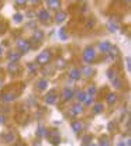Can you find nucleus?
<instances>
[{
  "instance_id": "f257e3e1",
  "label": "nucleus",
  "mask_w": 131,
  "mask_h": 146,
  "mask_svg": "<svg viewBox=\"0 0 131 146\" xmlns=\"http://www.w3.org/2000/svg\"><path fill=\"white\" fill-rule=\"evenodd\" d=\"M94 60H96V51H94L92 46L90 48H86L83 51V62L89 65V63H93Z\"/></svg>"
},
{
  "instance_id": "f03ea898",
  "label": "nucleus",
  "mask_w": 131,
  "mask_h": 146,
  "mask_svg": "<svg viewBox=\"0 0 131 146\" xmlns=\"http://www.w3.org/2000/svg\"><path fill=\"white\" fill-rule=\"evenodd\" d=\"M51 56H52V54H51L49 51H44V52H41V54L37 56L35 63H37V65H48V63L51 62Z\"/></svg>"
},
{
  "instance_id": "7ed1b4c3",
  "label": "nucleus",
  "mask_w": 131,
  "mask_h": 146,
  "mask_svg": "<svg viewBox=\"0 0 131 146\" xmlns=\"http://www.w3.org/2000/svg\"><path fill=\"white\" fill-rule=\"evenodd\" d=\"M17 48H19L20 52H28V51H31V44L28 39L20 38V39H17Z\"/></svg>"
},
{
  "instance_id": "20e7f679",
  "label": "nucleus",
  "mask_w": 131,
  "mask_h": 146,
  "mask_svg": "<svg viewBox=\"0 0 131 146\" xmlns=\"http://www.w3.org/2000/svg\"><path fill=\"white\" fill-rule=\"evenodd\" d=\"M37 17H38V20L41 21V23H51V14H49V11L48 10H39L38 11V14H37Z\"/></svg>"
},
{
  "instance_id": "39448f33",
  "label": "nucleus",
  "mask_w": 131,
  "mask_h": 146,
  "mask_svg": "<svg viewBox=\"0 0 131 146\" xmlns=\"http://www.w3.org/2000/svg\"><path fill=\"white\" fill-rule=\"evenodd\" d=\"M106 55H107V60L114 62L117 59V56H118V48L117 46H112L110 51H109V54H106Z\"/></svg>"
},
{
  "instance_id": "423d86ee",
  "label": "nucleus",
  "mask_w": 131,
  "mask_h": 146,
  "mask_svg": "<svg viewBox=\"0 0 131 146\" xmlns=\"http://www.w3.org/2000/svg\"><path fill=\"white\" fill-rule=\"evenodd\" d=\"M110 48H112V44H110L109 41H103V42L99 44V51H100L102 54H109Z\"/></svg>"
},
{
  "instance_id": "0eeeda50",
  "label": "nucleus",
  "mask_w": 131,
  "mask_h": 146,
  "mask_svg": "<svg viewBox=\"0 0 131 146\" xmlns=\"http://www.w3.org/2000/svg\"><path fill=\"white\" fill-rule=\"evenodd\" d=\"M74 94H75V93H74L72 89H68V87H66V89H63V91H62V100L69 101V100L74 97Z\"/></svg>"
},
{
  "instance_id": "6e6552de",
  "label": "nucleus",
  "mask_w": 131,
  "mask_h": 146,
  "mask_svg": "<svg viewBox=\"0 0 131 146\" xmlns=\"http://www.w3.org/2000/svg\"><path fill=\"white\" fill-rule=\"evenodd\" d=\"M80 74H82V72H80V69H78V68H74V69L69 70V77H71L72 80H75V82L80 79Z\"/></svg>"
},
{
  "instance_id": "1a4fd4ad",
  "label": "nucleus",
  "mask_w": 131,
  "mask_h": 146,
  "mask_svg": "<svg viewBox=\"0 0 131 146\" xmlns=\"http://www.w3.org/2000/svg\"><path fill=\"white\" fill-rule=\"evenodd\" d=\"M45 103H47V104H55L56 103L55 91H49L48 96H45Z\"/></svg>"
},
{
  "instance_id": "9d476101",
  "label": "nucleus",
  "mask_w": 131,
  "mask_h": 146,
  "mask_svg": "<svg viewBox=\"0 0 131 146\" xmlns=\"http://www.w3.org/2000/svg\"><path fill=\"white\" fill-rule=\"evenodd\" d=\"M20 58H21L20 51H11V52H9V59H10L11 62H19Z\"/></svg>"
},
{
  "instance_id": "9b49d317",
  "label": "nucleus",
  "mask_w": 131,
  "mask_h": 146,
  "mask_svg": "<svg viewBox=\"0 0 131 146\" xmlns=\"http://www.w3.org/2000/svg\"><path fill=\"white\" fill-rule=\"evenodd\" d=\"M0 98H1V101H4V103H11V101H14L16 96H14V94H11V93H4Z\"/></svg>"
},
{
  "instance_id": "f8f14e48",
  "label": "nucleus",
  "mask_w": 131,
  "mask_h": 146,
  "mask_svg": "<svg viewBox=\"0 0 131 146\" xmlns=\"http://www.w3.org/2000/svg\"><path fill=\"white\" fill-rule=\"evenodd\" d=\"M48 136H51V143H54V145H58L61 142V138L56 131H51V135H48Z\"/></svg>"
},
{
  "instance_id": "ddd939ff",
  "label": "nucleus",
  "mask_w": 131,
  "mask_h": 146,
  "mask_svg": "<svg viewBox=\"0 0 131 146\" xmlns=\"http://www.w3.org/2000/svg\"><path fill=\"white\" fill-rule=\"evenodd\" d=\"M83 106L82 104H76V106H74L72 107V115H75V117H78V115H80L82 112H83Z\"/></svg>"
},
{
  "instance_id": "4468645a",
  "label": "nucleus",
  "mask_w": 131,
  "mask_h": 146,
  "mask_svg": "<svg viewBox=\"0 0 131 146\" xmlns=\"http://www.w3.org/2000/svg\"><path fill=\"white\" fill-rule=\"evenodd\" d=\"M4 141H6L7 143H13V142L16 141V133H14V132H11V131H10V132H7V133L4 135Z\"/></svg>"
},
{
  "instance_id": "2eb2a0df",
  "label": "nucleus",
  "mask_w": 131,
  "mask_h": 146,
  "mask_svg": "<svg viewBox=\"0 0 131 146\" xmlns=\"http://www.w3.org/2000/svg\"><path fill=\"white\" fill-rule=\"evenodd\" d=\"M33 39H35L37 42H41L44 39V33L41 30H34V34H33Z\"/></svg>"
},
{
  "instance_id": "dca6fc26",
  "label": "nucleus",
  "mask_w": 131,
  "mask_h": 146,
  "mask_svg": "<svg viewBox=\"0 0 131 146\" xmlns=\"http://www.w3.org/2000/svg\"><path fill=\"white\" fill-rule=\"evenodd\" d=\"M72 129H74L75 133H79V132L83 129V124H82L80 121H74V122H72Z\"/></svg>"
},
{
  "instance_id": "f3484780",
  "label": "nucleus",
  "mask_w": 131,
  "mask_h": 146,
  "mask_svg": "<svg viewBox=\"0 0 131 146\" xmlns=\"http://www.w3.org/2000/svg\"><path fill=\"white\" fill-rule=\"evenodd\" d=\"M65 18H66V13L65 11H58L55 16V21L58 24H61V23H63L65 21Z\"/></svg>"
},
{
  "instance_id": "a211bd4d",
  "label": "nucleus",
  "mask_w": 131,
  "mask_h": 146,
  "mask_svg": "<svg viewBox=\"0 0 131 146\" xmlns=\"http://www.w3.org/2000/svg\"><path fill=\"white\" fill-rule=\"evenodd\" d=\"M37 135L39 136V138H48V129L45 127H39L38 128V131H37Z\"/></svg>"
},
{
  "instance_id": "6ab92c4d",
  "label": "nucleus",
  "mask_w": 131,
  "mask_h": 146,
  "mask_svg": "<svg viewBox=\"0 0 131 146\" xmlns=\"http://www.w3.org/2000/svg\"><path fill=\"white\" fill-rule=\"evenodd\" d=\"M117 103V94L116 93H110L109 96H107V104L109 106H113V104H116Z\"/></svg>"
},
{
  "instance_id": "aec40b11",
  "label": "nucleus",
  "mask_w": 131,
  "mask_h": 146,
  "mask_svg": "<svg viewBox=\"0 0 131 146\" xmlns=\"http://www.w3.org/2000/svg\"><path fill=\"white\" fill-rule=\"evenodd\" d=\"M113 82V86L117 89V90H120V89H123V80L120 79V77H114L112 80Z\"/></svg>"
},
{
  "instance_id": "412c9836",
  "label": "nucleus",
  "mask_w": 131,
  "mask_h": 146,
  "mask_svg": "<svg viewBox=\"0 0 131 146\" xmlns=\"http://www.w3.org/2000/svg\"><path fill=\"white\" fill-rule=\"evenodd\" d=\"M47 87H48V80H47V79H42V80H39V82H38V86H37L38 90L44 91Z\"/></svg>"
},
{
  "instance_id": "4be33fe9",
  "label": "nucleus",
  "mask_w": 131,
  "mask_h": 146,
  "mask_svg": "<svg viewBox=\"0 0 131 146\" xmlns=\"http://www.w3.org/2000/svg\"><path fill=\"white\" fill-rule=\"evenodd\" d=\"M48 4H49V9H51V10H59V7H61V0H52V1H49Z\"/></svg>"
},
{
  "instance_id": "5701e85b",
  "label": "nucleus",
  "mask_w": 131,
  "mask_h": 146,
  "mask_svg": "<svg viewBox=\"0 0 131 146\" xmlns=\"http://www.w3.org/2000/svg\"><path fill=\"white\" fill-rule=\"evenodd\" d=\"M86 96H88V93H86V91H78V93H76V98H78V101H79V103H83V101H85V98H86Z\"/></svg>"
},
{
  "instance_id": "b1692460",
  "label": "nucleus",
  "mask_w": 131,
  "mask_h": 146,
  "mask_svg": "<svg viewBox=\"0 0 131 146\" xmlns=\"http://www.w3.org/2000/svg\"><path fill=\"white\" fill-rule=\"evenodd\" d=\"M80 72H83V74H85L86 77H90V76L93 74V69H92V68H89V66H85Z\"/></svg>"
},
{
  "instance_id": "393cba45",
  "label": "nucleus",
  "mask_w": 131,
  "mask_h": 146,
  "mask_svg": "<svg viewBox=\"0 0 131 146\" xmlns=\"http://www.w3.org/2000/svg\"><path fill=\"white\" fill-rule=\"evenodd\" d=\"M7 69H9L10 72H17V70H19V65H17V62H10L9 66H7Z\"/></svg>"
},
{
  "instance_id": "a878e982",
  "label": "nucleus",
  "mask_w": 131,
  "mask_h": 146,
  "mask_svg": "<svg viewBox=\"0 0 131 146\" xmlns=\"http://www.w3.org/2000/svg\"><path fill=\"white\" fill-rule=\"evenodd\" d=\"M99 146H112V143H110V141H109V138H106V136H103V138L100 139V142H99Z\"/></svg>"
},
{
  "instance_id": "bb28decb",
  "label": "nucleus",
  "mask_w": 131,
  "mask_h": 146,
  "mask_svg": "<svg viewBox=\"0 0 131 146\" xmlns=\"http://www.w3.org/2000/svg\"><path fill=\"white\" fill-rule=\"evenodd\" d=\"M109 30H110V31H117V30H118V25H117L116 21H113V20L109 21Z\"/></svg>"
},
{
  "instance_id": "cd10ccee",
  "label": "nucleus",
  "mask_w": 131,
  "mask_h": 146,
  "mask_svg": "<svg viewBox=\"0 0 131 146\" xmlns=\"http://www.w3.org/2000/svg\"><path fill=\"white\" fill-rule=\"evenodd\" d=\"M38 66H39V65H37V63H28V65H27L28 70H30L31 73L37 72V70H38Z\"/></svg>"
},
{
  "instance_id": "c85d7f7f",
  "label": "nucleus",
  "mask_w": 131,
  "mask_h": 146,
  "mask_svg": "<svg viewBox=\"0 0 131 146\" xmlns=\"http://www.w3.org/2000/svg\"><path fill=\"white\" fill-rule=\"evenodd\" d=\"M93 97L94 96H86V98H85V101H83V104H85V106H92V104H93Z\"/></svg>"
},
{
  "instance_id": "c756f323",
  "label": "nucleus",
  "mask_w": 131,
  "mask_h": 146,
  "mask_svg": "<svg viewBox=\"0 0 131 146\" xmlns=\"http://www.w3.org/2000/svg\"><path fill=\"white\" fill-rule=\"evenodd\" d=\"M102 111H103V106H102V104H99V103H97V104H94V107H93L94 114H100Z\"/></svg>"
},
{
  "instance_id": "7c9ffc66",
  "label": "nucleus",
  "mask_w": 131,
  "mask_h": 146,
  "mask_svg": "<svg viewBox=\"0 0 131 146\" xmlns=\"http://www.w3.org/2000/svg\"><path fill=\"white\" fill-rule=\"evenodd\" d=\"M23 20H24V16H23V14H20V13H17V14L14 16V21H16V23H21Z\"/></svg>"
},
{
  "instance_id": "2f4dec72",
  "label": "nucleus",
  "mask_w": 131,
  "mask_h": 146,
  "mask_svg": "<svg viewBox=\"0 0 131 146\" xmlns=\"http://www.w3.org/2000/svg\"><path fill=\"white\" fill-rule=\"evenodd\" d=\"M96 94V87L94 86H90L89 89H88V96H94Z\"/></svg>"
},
{
  "instance_id": "473e14b6",
  "label": "nucleus",
  "mask_w": 131,
  "mask_h": 146,
  "mask_svg": "<svg viewBox=\"0 0 131 146\" xmlns=\"http://www.w3.org/2000/svg\"><path fill=\"white\" fill-rule=\"evenodd\" d=\"M58 62H59V63L56 65V69H62V68H65V65H66V63H65V60H63V59H59Z\"/></svg>"
},
{
  "instance_id": "72a5a7b5",
  "label": "nucleus",
  "mask_w": 131,
  "mask_h": 146,
  "mask_svg": "<svg viewBox=\"0 0 131 146\" xmlns=\"http://www.w3.org/2000/svg\"><path fill=\"white\" fill-rule=\"evenodd\" d=\"M59 35H61V38H62L63 41H66V39H68V35L65 34V30H63V28H61V30H59Z\"/></svg>"
},
{
  "instance_id": "f704fd0d",
  "label": "nucleus",
  "mask_w": 131,
  "mask_h": 146,
  "mask_svg": "<svg viewBox=\"0 0 131 146\" xmlns=\"http://www.w3.org/2000/svg\"><path fill=\"white\" fill-rule=\"evenodd\" d=\"M25 3H27V0H16L17 7H24V6H25Z\"/></svg>"
},
{
  "instance_id": "c9c22d12",
  "label": "nucleus",
  "mask_w": 131,
  "mask_h": 146,
  "mask_svg": "<svg viewBox=\"0 0 131 146\" xmlns=\"http://www.w3.org/2000/svg\"><path fill=\"white\" fill-rule=\"evenodd\" d=\"M107 76H109V79H110V80H113L114 77H117V74H116L114 70H109V72H107Z\"/></svg>"
},
{
  "instance_id": "e433bc0d",
  "label": "nucleus",
  "mask_w": 131,
  "mask_h": 146,
  "mask_svg": "<svg viewBox=\"0 0 131 146\" xmlns=\"http://www.w3.org/2000/svg\"><path fill=\"white\" fill-rule=\"evenodd\" d=\"M89 139H90L89 136H85V138H83V143H85V145H90V141H89Z\"/></svg>"
},
{
  "instance_id": "4c0bfd02",
  "label": "nucleus",
  "mask_w": 131,
  "mask_h": 146,
  "mask_svg": "<svg viewBox=\"0 0 131 146\" xmlns=\"http://www.w3.org/2000/svg\"><path fill=\"white\" fill-rule=\"evenodd\" d=\"M27 1H30V3H31V4H34V6H37V4L41 3V0H27Z\"/></svg>"
},
{
  "instance_id": "58836bf2",
  "label": "nucleus",
  "mask_w": 131,
  "mask_h": 146,
  "mask_svg": "<svg viewBox=\"0 0 131 146\" xmlns=\"http://www.w3.org/2000/svg\"><path fill=\"white\" fill-rule=\"evenodd\" d=\"M52 70H54V69H52V68H48V69H47V73H44V74H52Z\"/></svg>"
},
{
  "instance_id": "ea45409f",
  "label": "nucleus",
  "mask_w": 131,
  "mask_h": 146,
  "mask_svg": "<svg viewBox=\"0 0 131 146\" xmlns=\"http://www.w3.org/2000/svg\"><path fill=\"white\" fill-rule=\"evenodd\" d=\"M4 122H6L4 117H3V115H0V124H4Z\"/></svg>"
},
{
  "instance_id": "a19ab883",
  "label": "nucleus",
  "mask_w": 131,
  "mask_h": 146,
  "mask_svg": "<svg viewBox=\"0 0 131 146\" xmlns=\"http://www.w3.org/2000/svg\"><path fill=\"white\" fill-rule=\"evenodd\" d=\"M130 66H131V63H130V58H127V69L130 70Z\"/></svg>"
},
{
  "instance_id": "79ce46f5",
  "label": "nucleus",
  "mask_w": 131,
  "mask_h": 146,
  "mask_svg": "<svg viewBox=\"0 0 131 146\" xmlns=\"http://www.w3.org/2000/svg\"><path fill=\"white\" fill-rule=\"evenodd\" d=\"M117 146H127V145H126V142H124V141H121V142H118V145Z\"/></svg>"
},
{
  "instance_id": "37998d69",
  "label": "nucleus",
  "mask_w": 131,
  "mask_h": 146,
  "mask_svg": "<svg viewBox=\"0 0 131 146\" xmlns=\"http://www.w3.org/2000/svg\"><path fill=\"white\" fill-rule=\"evenodd\" d=\"M3 54V48H1V46H0V55Z\"/></svg>"
},
{
  "instance_id": "c03bdc74",
  "label": "nucleus",
  "mask_w": 131,
  "mask_h": 146,
  "mask_svg": "<svg viewBox=\"0 0 131 146\" xmlns=\"http://www.w3.org/2000/svg\"><path fill=\"white\" fill-rule=\"evenodd\" d=\"M89 146H99V145H94V143H90V145Z\"/></svg>"
},
{
  "instance_id": "a18cd8bd",
  "label": "nucleus",
  "mask_w": 131,
  "mask_h": 146,
  "mask_svg": "<svg viewBox=\"0 0 131 146\" xmlns=\"http://www.w3.org/2000/svg\"><path fill=\"white\" fill-rule=\"evenodd\" d=\"M126 3H127V4H130V0H126Z\"/></svg>"
},
{
  "instance_id": "49530a36",
  "label": "nucleus",
  "mask_w": 131,
  "mask_h": 146,
  "mask_svg": "<svg viewBox=\"0 0 131 146\" xmlns=\"http://www.w3.org/2000/svg\"><path fill=\"white\" fill-rule=\"evenodd\" d=\"M0 33H1V24H0Z\"/></svg>"
},
{
  "instance_id": "de8ad7c7",
  "label": "nucleus",
  "mask_w": 131,
  "mask_h": 146,
  "mask_svg": "<svg viewBox=\"0 0 131 146\" xmlns=\"http://www.w3.org/2000/svg\"><path fill=\"white\" fill-rule=\"evenodd\" d=\"M47 1H48V3H49V1H52V0H47Z\"/></svg>"
},
{
  "instance_id": "09e8293b",
  "label": "nucleus",
  "mask_w": 131,
  "mask_h": 146,
  "mask_svg": "<svg viewBox=\"0 0 131 146\" xmlns=\"http://www.w3.org/2000/svg\"><path fill=\"white\" fill-rule=\"evenodd\" d=\"M17 146H24V145H17Z\"/></svg>"
},
{
  "instance_id": "8fccbe9b",
  "label": "nucleus",
  "mask_w": 131,
  "mask_h": 146,
  "mask_svg": "<svg viewBox=\"0 0 131 146\" xmlns=\"http://www.w3.org/2000/svg\"><path fill=\"white\" fill-rule=\"evenodd\" d=\"M69 1H74V0H69Z\"/></svg>"
}]
</instances>
